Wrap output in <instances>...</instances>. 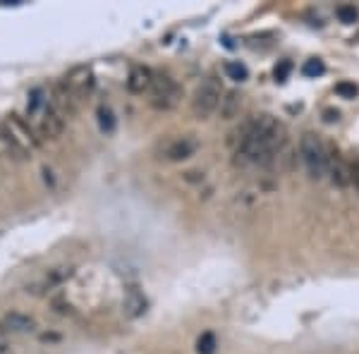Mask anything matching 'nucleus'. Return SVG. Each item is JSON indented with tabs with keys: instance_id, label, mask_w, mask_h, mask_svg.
<instances>
[{
	"instance_id": "obj_6",
	"label": "nucleus",
	"mask_w": 359,
	"mask_h": 354,
	"mask_svg": "<svg viewBox=\"0 0 359 354\" xmlns=\"http://www.w3.org/2000/svg\"><path fill=\"white\" fill-rule=\"evenodd\" d=\"M63 132H65V115L58 113L55 108H48L41 118V125H39V134H41L45 141H55L60 139Z\"/></svg>"
},
{
	"instance_id": "obj_22",
	"label": "nucleus",
	"mask_w": 359,
	"mask_h": 354,
	"mask_svg": "<svg viewBox=\"0 0 359 354\" xmlns=\"http://www.w3.org/2000/svg\"><path fill=\"white\" fill-rule=\"evenodd\" d=\"M338 118H340L338 110H326V113H323V120H326V123H338Z\"/></svg>"
},
{
	"instance_id": "obj_2",
	"label": "nucleus",
	"mask_w": 359,
	"mask_h": 354,
	"mask_svg": "<svg viewBox=\"0 0 359 354\" xmlns=\"http://www.w3.org/2000/svg\"><path fill=\"white\" fill-rule=\"evenodd\" d=\"M220 101H223V89L216 77H206L204 82L196 87L194 98H192V110L199 120H206L211 113L220 108Z\"/></svg>"
},
{
	"instance_id": "obj_12",
	"label": "nucleus",
	"mask_w": 359,
	"mask_h": 354,
	"mask_svg": "<svg viewBox=\"0 0 359 354\" xmlns=\"http://www.w3.org/2000/svg\"><path fill=\"white\" fill-rule=\"evenodd\" d=\"M242 108V94L240 91H227L223 94V101H220V120H235L240 115Z\"/></svg>"
},
{
	"instance_id": "obj_16",
	"label": "nucleus",
	"mask_w": 359,
	"mask_h": 354,
	"mask_svg": "<svg viewBox=\"0 0 359 354\" xmlns=\"http://www.w3.org/2000/svg\"><path fill=\"white\" fill-rule=\"evenodd\" d=\"M323 72H326V65H323L321 58L307 60L305 67H302V74H305V77H321Z\"/></svg>"
},
{
	"instance_id": "obj_19",
	"label": "nucleus",
	"mask_w": 359,
	"mask_h": 354,
	"mask_svg": "<svg viewBox=\"0 0 359 354\" xmlns=\"http://www.w3.org/2000/svg\"><path fill=\"white\" fill-rule=\"evenodd\" d=\"M290 72H292L290 60H280V63L273 67V77H276V82H285V79L290 77Z\"/></svg>"
},
{
	"instance_id": "obj_5",
	"label": "nucleus",
	"mask_w": 359,
	"mask_h": 354,
	"mask_svg": "<svg viewBox=\"0 0 359 354\" xmlns=\"http://www.w3.org/2000/svg\"><path fill=\"white\" fill-rule=\"evenodd\" d=\"M94 84H96L94 72H91V67H87V65H77V67H72L68 72V77L63 79V89L77 101L84 98V96H89L91 89H94Z\"/></svg>"
},
{
	"instance_id": "obj_21",
	"label": "nucleus",
	"mask_w": 359,
	"mask_h": 354,
	"mask_svg": "<svg viewBox=\"0 0 359 354\" xmlns=\"http://www.w3.org/2000/svg\"><path fill=\"white\" fill-rule=\"evenodd\" d=\"M350 175H352V182H355L357 189H359V158L352 160V165H350Z\"/></svg>"
},
{
	"instance_id": "obj_17",
	"label": "nucleus",
	"mask_w": 359,
	"mask_h": 354,
	"mask_svg": "<svg viewBox=\"0 0 359 354\" xmlns=\"http://www.w3.org/2000/svg\"><path fill=\"white\" fill-rule=\"evenodd\" d=\"M336 14L342 24H355L359 19V12H357L355 5H340V8L336 10Z\"/></svg>"
},
{
	"instance_id": "obj_14",
	"label": "nucleus",
	"mask_w": 359,
	"mask_h": 354,
	"mask_svg": "<svg viewBox=\"0 0 359 354\" xmlns=\"http://www.w3.org/2000/svg\"><path fill=\"white\" fill-rule=\"evenodd\" d=\"M216 347H218V345H216V335H214V333H209V331L201 333L199 340H196V352H199V354H214Z\"/></svg>"
},
{
	"instance_id": "obj_9",
	"label": "nucleus",
	"mask_w": 359,
	"mask_h": 354,
	"mask_svg": "<svg viewBox=\"0 0 359 354\" xmlns=\"http://www.w3.org/2000/svg\"><path fill=\"white\" fill-rule=\"evenodd\" d=\"M151 84H154V72L144 65H134L130 70L127 77V89L130 94H144V91H151Z\"/></svg>"
},
{
	"instance_id": "obj_3",
	"label": "nucleus",
	"mask_w": 359,
	"mask_h": 354,
	"mask_svg": "<svg viewBox=\"0 0 359 354\" xmlns=\"http://www.w3.org/2000/svg\"><path fill=\"white\" fill-rule=\"evenodd\" d=\"M300 156H302L307 170H309V175L314 177V180H321V177L328 173V154H326V149H323L321 139H318L316 134H311V132L302 134Z\"/></svg>"
},
{
	"instance_id": "obj_1",
	"label": "nucleus",
	"mask_w": 359,
	"mask_h": 354,
	"mask_svg": "<svg viewBox=\"0 0 359 354\" xmlns=\"http://www.w3.org/2000/svg\"><path fill=\"white\" fill-rule=\"evenodd\" d=\"M0 136H3L5 146L10 149V154L14 158H27L32 154L34 146H39V139L34 136L32 127L24 123L19 115H8L5 120H0Z\"/></svg>"
},
{
	"instance_id": "obj_18",
	"label": "nucleus",
	"mask_w": 359,
	"mask_h": 354,
	"mask_svg": "<svg viewBox=\"0 0 359 354\" xmlns=\"http://www.w3.org/2000/svg\"><path fill=\"white\" fill-rule=\"evenodd\" d=\"M99 125L103 132H113L115 129V118H113V110L105 108V105H101L99 108Z\"/></svg>"
},
{
	"instance_id": "obj_15",
	"label": "nucleus",
	"mask_w": 359,
	"mask_h": 354,
	"mask_svg": "<svg viewBox=\"0 0 359 354\" xmlns=\"http://www.w3.org/2000/svg\"><path fill=\"white\" fill-rule=\"evenodd\" d=\"M336 94L340 96V98H345V101H352V98H357L359 96V87L355 82H350V79H342V82L336 84Z\"/></svg>"
},
{
	"instance_id": "obj_11",
	"label": "nucleus",
	"mask_w": 359,
	"mask_h": 354,
	"mask_svg": "<svg viewBox=\"0 0 359 354\" xmlns=\"http://www.w3.org/2000/svg\"><path fill=\"white\" fill-rule=\"evenodd\" d=\"M328 173H331L333 185H338V187H347L352 182L350 165L342 163L338 156H331V158H328Z\"/></svg>"
},
{
	"instance_id": "obj_8",
	"label": "nucleus",
	"mask_w": 359,
	"mask_h": 354,
	"mask_svg": "<svg viewBox=\"0 0 359 354\" xmlns=\"http://www.w3.org/2000/svg\"><path fill=\"white\" fill-rule=\"evenodd\" d=\"M146 306H149V302H146L144 292H141L139 287L132 285L127 292H125V297H123V311H125V316H127V318L144 316Z\"/></svg>"
},
{
	"instance_id": "obj_20",
	"label": "nucleus",
	"mask_w": 359,
	"mask_h": 354,
	"mask_svg": "<svg viewBox=\"0 0 359 354\" xmlns=\"http://www.w3.org/2000/svg\"><path fill=\"white\" fill-rule=\"evenodd\" d=\"M53 309L58 313H72V304H70V302H63V300H55Z\"/></svg>"
},
{
	"instance_id": "obj_13",
	"label": "nucleus",
	"mask_w": 359,
	"mask_h": 354,
	"mask_svg": "<svg viewBox=\"0 0 359 354\" xmlns=\"http://www.w3.org/2000/svg\"><path fill=\"white\" fill-rule=\"evenodd\" d=\"M225 74L232 82H245V79L249 77V70H247V65H242L240 60H230V63H225Z\"/></svg>"
},
{
	"instance_id": "obj_7",
	"label": "nucleus",
	"mask_w": 359,
	"mask_h": 354,
	"mask_svg": "<svg viewBox=\"0 0 359 354\" xmlns=\"http://www.w3.org/2000/svg\"><path fill=\"white\" fill-rule=\"evenodd\" d=\"M0 328L5 333H32L37 328V318L22 311H10L0 318Z\"/></svg>"
},
{
	"instance_id": "obj_10",
	"label": "nucleus",
	"mask_w": 359,
	"mask_h": 354,
	"mask_svg": "<svg viewBox=\"0 0 359 354\" xmlns=\"http://www.w3.org/2000/svg\"><path fill=\"white\" fill-rule=\"evenodd\" d=\"M196 151V144L192 139H175V141H170L168 146H165V158L168 160H185V158H189L192 154Z\"/></svg>"
},
{
	"instance_id": "obj_4",
	"label": "nucleus",
	"mask_w": 359,
	"mask_h": 354,
	"mask_svg": "<svg viewBox=\"0 0 359 354\" xmlns=\"http://www.w3.org/2000/svg\"><path fill=\"white\" fill-rule=\"evenodd\" d=\"M180 98V87L175 84V79H170L168 74H156L154 72V84H151V105L158 110H170L175 108Z\"/></svg>"
}]
</instances>
